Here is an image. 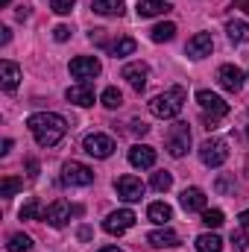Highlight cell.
<instances>
[{
    "instance_id": "6da1fadb",
    "label": "cell",
    "mask_w": 249,
    "mask_h": 252,
    "mask_svg": "<svg viewBox=\"0 0 249 252\" xmlns=\"http://www.w3.org/2000/svg\"><path fill=\"white\" fill-rule=\"evenodd\" d=\"M27 129L32 132L38 147H56L67 135V121L56 112H35L27 118Z\"/></svg>"
},
{
    "instance_id": "7a4b0ae2",
    "label": "cell",
    "mask_w": 249,
    "mask_h": 252,
    "mask_svg": "<svg viewBox=\"0 0 249 252\" xmlns=\"http://www.w3.org/2000/svg\"><path fill=\"white\" fill-rule=\"evenodd\" d=\"M182 106H185V88L182 85H173V88H167V91H161V94H156L150 100V112L156 118H161V121L179 118L182 115Z\"/></svg>"
},
{
    "instance_id": "3957f363",
    "label": "cell",
    "mask_w": 249,
    "mask_h": 252,
    "mask_svg": "<svg viewBox=\"0 0 249 252\" xmlns=\"http://www.w3.org/2000/svg\"><path fill=\"white\" fill-rule=\"evenodd\" d=\"M196 103H199V109H202L205 129H217L220 118L229 115V103H226L220 94H214V91H196Z\"/></svg>"
},
{
    "instance_id": "277c9868",
    "label": "cell",
    "mask_w": 249,
    "mask_h": 252,
    "mask_svg": "<svg viewBox=\"0 0 249 252\" xmlns=\"http://www.w3.org/2000/svg\"><path fill=\"white\" fill-rule=\"evenodd\" d=\"M226 158H229V144H226V141H220V138L202 141V147H199V161H202L205 167H220V164H226Z\"/></svg>"
},
{
    "instance_id": "5b68a950",
    "label": "cell",
    "mask_w": 249,
    "mask_h": 252,
    "mask_svg": "<svg viewBox=\"0 0 249 252\" xmlns=\"http://www.w3.org/2000/svg\"><path fill=\"white\" fill-rule=\"evenodd\" d=\"M187 150H190V129L187 124H173L170 126V132H167V153L173 156V158H182Z\"/></svg>"
},
{
    "instance_id": "8992f818",
    "label": "cell",
    "mask_w": 249,
    "mask_h": 252,
    "mask_svg": "<svg viewBox=\"0 0 249 252\" xmlns=\"http://www.w3.org/2000/svg\"><path fill=\"white\" fill-rule=\"evenodd\" d=\"M62 182L67 188H85V185L94 182V170L79 164V161H67L62 167Z\"/></svg>"
},
{
    "instance_id": "52a82bcc",
    "label": "cell",
    "mask_w": 249,
    "mask_h": 252,
    "mask_svg": "<svg viewBox=\"0 0 249 252\" xmlns=\"http://www.w3.org/2000/svg\"><path fill=\"white\" fill-rule=\"evenodd\" d=\"M82 150H85L88 156H94V158H109V156L115 153V141H112L109 135H103V132H91V135H85Z\"/></svg>"
},
{
    "instance_id": "ba28073f",
    "label": "cell",
    "mask_w": 249,
    "mask_h": 252,
    "mask_svg": "<svg viewBox=\"0 0 249 252\" xmlns=\"http://www.w3.org/2000/svg\"><path fill=\"white\" fill-rule=\"evenodd\" d=\"M100 70H103V64H100L97 56H76L70 62V76L79 79V82H88V79L100 76Z\"/></svg>"
},
{
    "instance_id": "9c48e42d",
    "label": "cell",
    "mask_w": 249,
    "mask_h": 252,
    "mask_svg": "<svg viewBox=\"0 0 249 252\" xmlns=\"http://www.w3.org/2000/svg\"><path fill=\"white\" fill-rule=\"evenodd\" d=\"M135 211H129V208H121V211H112L106 220H103V229L109 232V235H124L126 229H132L135 226Z\"/></svg>"
},
{
    "instance_id": "30bf717a",
    "label": "cell",
    "mask_w": 249,
    "mask_h": 252,
    "mask_svg": "<svg viewBox=\"0 0 249 252\" xmlns=\"http://www.w3.org/2000/svg\"><path fill=\"white\" fill-rule=\"evenodd\" d=\"M115 190H118V196H121L124 202H138L147 188H144V182H141L138 176H129V173H126V176H121V179L115 182Z\"/></svg>"
},
{
    "instance_id": "8fae6325",
    "label": "cell",
    "mask_w": 249,
    "mask_h": 252,
    "mask_svg": "<svg viewBox=\"0 0 249 252\" xmlns=\"http://www.w3.org/2000/svg\"><path fill=\"white\" fill-rule=\"evenodd\" d=\"M121 76H124L135 91H144V88H147V79H150V67L144 62H129L124 70H121Z\"/></svg>"
},
{
    "instance_id": "7c38bea8",
    "label": "cell",
    "mask_w": 249,
    "mask_h": 252,
    "mask_svg": "<svg viewBox=\"0 0 249 252\" xmlns=\"http://www.w3.org/2000/svg\"><path fill=\"white\" fill-rule=\"evenodd\" d=\"M211 50H214V38L208 32H196L185 44V53L190 59H205V56H211Z\"/></svg>"
},
{
    "instance_id": "4fadbf2b",
    "label": "cell",
    "mask_w": 249,
    "mask_h": 252,
    "mask_svg": "<svg viewBox=\"0 0 249 252\" xmlns=\"http://www.w3.org/2000/svg\"><path fill=\"white\" fill-rule=\"evenodd\" d=\"M217 82H220V88H226V91H241V88H244V73H241V67H235V64H223V67L217 70Z\"/></svg>"
},
{
    "instance_id": "5bb4252c",
    "label": "cell",
    "mask_w": 249,
    "mask_h": 252,
    "mask_svg": "<svg viewBox=\"0 0 249 252\" xmlns=\"http://www.w3.org/2000/svg\"><path fill=\"white\" fill-rule=\"evenodd\" d=\"M70 214H73V208H70L64 199H56V202H50V205H47V214H44V220H47L53 229H62L64 223L70 220Z\"/></svg>"
},
{
    "instance_id": "9a60e30c",
    "label": "cell",
    "mask_w": 249,
    "mask_h": 252,
    "mask_svg": "<svg viewBox=\"0 0 249 252\" xmlns=\"http://www.w3.org/2000/svg\"><path fill=\"white\" fill-rule=\"evenodd\" d=\"M129 164H132V167H138V170L153 167V164H156V150H153V147H147V144H135V147L129 150Z\"/></svg>"
},
{
    "instance_id": "2e32d148",
    "label": "cell",
    "mask_w": 249,
    "mask_h": 252,
    "mask_svg": "<svg viewBox=\"0 0 249 252\" xmlns=\"http://www.w3.org/2000/svg\"><path fill=\"white\" fill-rule=\"evenodd\" d=\"M64 97H67V103H73V106H94V88L88 85V82H79V85H70L67 91H64Z\"/></svg>"
},
{
    "instance_id": "e0dca14e",
    "label": "cell",
    "mask_w": 249,
    "mask_h": 252,
    "mask_svg": "<svg viewBox=\"0 0 249 252\" xmlns=\"http://www.w3.org/2000/svg\"><path fill=\"white\" fill-rule=\"evenodd\" d=\"M147 241H150V247H156V250H173V247H179V235H176L173 229H167V226L150 232Z\"/></svg>"
},
{
    "instance_id": "ac0fdd59",
    "label": "cell",
    "mask_w": 249,
    "mask_h": 252,
    "mask_svg": "<svg viewBox=\"0 0 249 252\" xmlns=\"http://www.w3.org/2000/svg\"><path fill=\"white\" fill-rule=\"evenodd\" d=\"M179 205H182L185 211H205V190L185 188L179 193Z\"/></svg>"
},
{
    "instance_id": "d6986e66",
    "label": "cell",
    "mask_w": 249,
    "mask_h": 252,
    "mask_svg": "<svg viewBox=\"0 0 249 252\" xmlns=\"http://www.w3.org/2000/svg\"><path fill=\"white\" fill-rule=\"evenodd\" d=\"M18 82H21V67L15 62H0V85H3V91H15L18 88Z\"/></svg>"
},
{
    "instance_id": "ffe728a7",
    "label": "cell",
    "mask_w": 249,
    "mask_h": 252,
    "mask_svg": "<svg viewBox=\"0 0 249 252\" xmlns=\"http://www.w3.org/2000/svg\"><path fill=\"white\" fill-rule=\"evenodd\" d=\"M91 9L106 18H121L126 12V0H91Z\"/></svg>"
},
{
    "instance_id": "44dd1931",
    "label": "cell",
    "mask_w": 249,
    "mask_h": 252,
    "mask_svg": "<svg viewBox=\"0 0 249 252\" xmlns=\"http://www.w3.org/2000/svg\"><path fill=\"white\" fill-rule=\"evenodd\" d=\"M164 12H170L167 0H141L138 3V18H156V15H164Z\"/></svg>"
},
{
    "instance_id": "7402d4cb",
    "label": "cell",
    "mask_w": 249,
    "mask_h": 252,
    "mask_svg": "<svg viewBox=\"0 0 249 252\" xmlns=\"http://www.w3.org/2000/svg\"><path fill=\"white\" fill-rule=\"evenodd\" d=\"M44 214H47V208H44L35 196H30V199L21 205V220H44Z\"/></svg>"
},
{
    "instance_id": "603a6c76",
    "label": "cell",
    "mask_w": 249,
    "mask_h": 252,
    "mask_svg": "<svg viewBox=\"0 0 249 252\" xmlns=\"http://www.w3.org/2000/svg\"><path fill=\"white\" fill-rule=\"evenodd\" d=\"M147 217H150L153 223H158V226H164L167 220H173V208H170L167 202H153V205L147 208Z\"/></svg>"
},
{
    "instance_id": "cb8c5ba5",
    "label": "cell",
    "mask_w": 249,
    "mask_h": 252,
    "mask_svg": "<svg viewBox=\"0 0 249 252\" xmlns=\"http://www.w3.org/2000/svg\"><path fill=\"white\" fill-rule=\"evenodd\" d=\"M196 252H223V241L214 232H205L196 238Z\"/></svg>"
},
{
    "instance_id": "d4e9b609",
    "label": "cell",
    "mask_w": 249,
    "mask_h": 252,
    "mask_svg": "<svg viewBox=\"0 0 249 252\" xmlns=\"http://www.w3.org/2000/svg\"><path fill=\"white\" fill-rule=\"evenodd\" d=\"M226 32H229V38H232L235 44L249 41V24L247 21H229V24H226Z\"/></svg>"
},
{
    "instance_id": "484cf974",
    "label": "cell",
    "mask_w": 249,
    "mask_h": 252,
    "mask_svg": "<svg viewBox=\"0 0 249 252\" xmlns=\"http://www.w3.org/2000/svg\"><path fill=\"white\" fill-rule=\"evenodd\" d=\"M173 35H176V24H170V21H167V24H156V27L150 30V38H153L156 44H161V41H170Z\"/></svg>"
},
{
    "instance_id": "4316f807",
    "label": "cell",
    "mask_w": 249,
    "mask_h": 252,
    "mask_svg": "<svg viewBox=\"0 0 249 252\" xmlns=\"http://www.w3.org/2000/svg\"><path fill=\"white\" fill-rule=\"evenodd\" d=\"M6 250H9V252H30V250H32V238H30V235H24V232H15V235L9 238Z\"/></svg>"
},
{
    "instance_id": "83f0119b",
    "label": "cell",
    "mask_w": 249,
    "mask_h": 252,
    "mask_svg": "<svg viewBox=\"0 0 249 252\" xmlns=\"http://www.w3.org/2000/svg\"><path fill=\"white\" fill-rule=\"evenodd\" d=\"M100 103H103L106 109H121V106H124V94L112 85V88H106V91L100 94Z\"/></svg>"
},
{
    "instance_id": "f1b7e54d",
    "label": "cell",
    "mask_w": 249,
    "mask_h": 252,
    "mask_svg": "<svg viewBox=\"0 0 249 252\" xmlns=\"http://www.w3.org/2000/svg\"><path fill=\"white\" fill-rule=\"evenodd\" d=\"M135 47H138V44H135V38L124 35V38H118L109 50H112V56H132V53H135Z\"/></svg>"
},
{
    "instance_id": "f546056e",
    "label": "cell",
    "mask_w": 249,
    "mask_h": 252,
    "mask_svg": "<svg viewBox=\"0 0 249 252\" xmlns=\"http://www.w3.org/2000/svg\"><path fill=\"white\" fill-rule=\"evenodd\" d=\"M223 220H226V217H223L220 208H205V211H202V223H205L208 229H220Z\"/></svg>"
},
{
    "instance_id": "4dcf8cb0",
    "label": "cell",
    "mask_w": 249,
    "mask_h": 252,
    "mask_svg": "<svg viewBox=\"0 0 249 252\" xmlns=\"http://www.w3.org/2000/svg\"><path fill=\"white\" fill-rule=\"evenodd\" d=\"M156 190H170V185H173V176L167 173V170H158V173H153V182H150Z\"/></svg>"
},
{
    "instance_id": "1f68e13d",
    "label": "cell",
    "mask_w": 249,
    "mask_h": 252,
    "mask_svg": "<svg viewBox=\"0 0 249 252\" xmlns=\"http://www.w3.org/2000/svg\"><path fill=\"white\" fill-rule=\"evenodd\" d=\"M229 241H232V247H235L238 252H244V250L249 247L247 229H244V226H241V229H232V238H229Z\"/></svg>"
},
{
    "instance_id": "d6a6232c",
    "label": "cell",
    "mask_w": 249,
    "mask_h": 252,
    "mask_svg": "<svg viewBox=\"0 0 249 252\" xmlns=\"http://www.w3.org/2000/svg\"><path fill=\"white\" fill-rule=\"evenodd\" d=\"M24 188V182L21 179H3V185H0V196H12V193H18V190Z\"/></svg>"
},
{
    "instance_id": "836d02e7",
    "label": "cell",
    "mask_w": 249,
    "mask_h": 252,
    "mask_svg": "<svg viewBox=\"0 0 249 252\" xmlns=\"http://www.w3.org/2000/svg\"><path fill=\"white\" fill-rule=\"evenodd\" d=\"M73 6H76V0H50V9H53L56 15H70Z\"/></svg>"
},
{
    "instance_id": "e575fe53",
    "label": "cell",
    "mask_w": 249,
    "mask_h": 252,
    "mask_svg": "<svg viewBox=\"0 0 249 252\" xmlns=\"http://www.w3.org/2000/svg\"><path fill=\"white\" fill-rule=\"evenodd\" d=\"M53 38H56V41H67V38H70V27L59 24V27L53 30Z\"/></svg>"
},
{
    "instance_id": "d590c367",
    "label": "cell",
    "mask_w": 249,
    "mask_h": 252,
    "mask_svg": "<svg viewBox=\"0 0 249 252\" xmlns=\"http://www.w3.org/2000/svg\"><path fill=\"white\" fill-rule=\"evenodd\" d=\"M214 188L220 190V193H229V190H235V182H229V179H223V176H220V179H217V185H214Z\"/></svg>"
},
{
    "instance_id": "8d00e7d4",
    "label": "cell",
    "mask_w": 249,
    "mask_h": 252,
    "mask_svg": "<svg viewBox=\"0 0 249 252\" xmlns=\"http://www.w3.org/2000/svg\"><path fill=\"white\" fill-rule=\"evenodd\" d=\"M129 129H132V132H135V135H147V132H150V126L144 124V121H135V124L129 126Z\"/></svg>"
},
{
    "instance_id": "74e56055",
    "label": "cell",
    "mask_w": 249,
    "mask_h": 252,
    "mask_svg": "<svg viewBox=\"0 0 249 252\" xmlns=\"http://www.w3.org/2000/svg\"><path fill=\"white\" fill-rule=\"evenodd\" d=\"M27 170H30V179H35L38 176V161L35 158H27Z\"/></svg>"
},
{
    "instance_id": "f35d334b",
    "label": "cell",
    "mask_w": 249,
    "mask_h": 252,
    "mask_svg": "<svg viewBox=\"0 0 249 252\" xmlns=\"http://www.w3.org/2000/svg\"><path fill=\"white\" fill-rule=\"evenodd\" d=\"M9 38H12V30L3 27V30H0V44H9Z\"/></svg>"
},
{
    "instance_id": "ab89813d",
    "label": "cell",
    "mask_w": 249,
    "mask_h": 252,
    "mask_svg": "<svg viewBox=\"0 0 249 252\" xmlns=\"http://www.w3.org/2000/svg\"><path fill=\"white\" fill-rule=\"evenodd\" d=\"M76 235H79V241H91V229H88V226H82Z\"/></svg>"
},
{
    "instance_id": "60d3db41",
    "label": "cell",
    "mask_w": 249,
    "mask_h": 252,
    "mask_svg": "<svg viewBox=\"0 0 249 252\" xmlns=\"http://www.w3.org/2000/svg\"><path fill=\"white\" fill-rule=\"evenodd\" d=\"M238 220H241V226L247 229V226H249V208H247V211H244V214H241V217H238Z\"/></svg>"
},
{
    "instance_id": "b9f144b4",
    "label": "cell",
    "mask_w": 249,
    "mask_h": 252,
    "mask_svg": "<svg viewBox=\"0 0 249 252\" xmlns=\"http://www.w3.org/2000/svg\"><path fill=\"white\" fill-rule=\"evenodd\" d=\"M235 3H238V6H241V9L249 15V0H235Z\"/></svg>"
},
{
    "instance_id": "7bdbcfd3",
    "label": "cell",
    "mask_w": 249,
    "mask_h": 252,
    "mask_svg": "<svg viewBox=\"0 0 249 252\" xmlns=\"http://www.w3.org/2000/svg\"><path fill=\"white\" fill-rule=\"evenodd\" d=\"M97 252H121L118 247H103V250H97Z\"/></svg>"
},
{
    "instance_id": "ee69618b",
    "label": "cell",
    "mask_w": 249,
    "mask_h": 252,
    "mask_svg": "<svg viewBox=\"0 0 249 252\" xmlns=\"http://www.w3.org/2000/svg\"><path fill=\"white\" fill-rule=\"evenodd\" d=\"M9 3H12V0H3V6H9Z\"/></svg>"
},
{
    "instance_id": "f6af8a7d",
    "label": "cell",
    "mask_w": 249,
    "mask_h": 252,
    "mask_svg": "<svg viewBox=\"0 0 249 252\" xmlns=\"http://www.w3.org/2000/svg\"><path fill=\"white\" fill-rule=\"evenodd\" d=\"M247 138H249V126H247Z\"/></svg>"
}]
</instances>
